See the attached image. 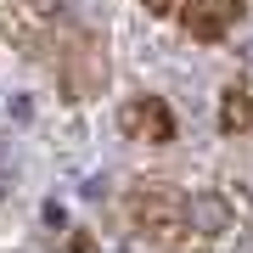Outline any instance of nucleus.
I'll use <instances>...</instances> for the list:
<instances>
[{
    "instance_id": "nucleus-1",
    "label": "nucleus",
    "mask_w": 253,
    "mask_h": 253,
    "mask_svg": "<svg viewBox=\"0 0 253 253\" xmlns=\"http://www.w3.org/2000/svg\"><path fill=\"white\" fill-rule=\"evenodd\" d=\"M129 225L158 253H236L253 225V203L225 186H186L158 174L129 186Z\"/></svg>"
},
{
    "instance_id": "nucleus-2",
    "label": "nucleus",
    "mask_w": 253,
    "mask_h": 253,
    "mask_svg": "<svg viewBox=\"0 0 253 253\" xmlns=\"http://www.w3.org/2000/svg\"><path fill=\"white\" fill-rule=\"evenodd\" d=\"M118 129L124 141H141V146H169L174 141V113L163 96H129L118 107Z\"/></svg>"
},
{
    "instance_id": "nucleus-3",
    "label": "nucleus",
    "mask_w": 253,
    "mask_h": 253,
    "mask_svg": "<svg viewBox=\"0 0 253 253\" xmlns=\"http://www.w3.org/2000/svg\"><path fill=\"white\" fill-rule=\"evenodd\" d=\"M174 17L191 40L203 45H219L236 23H242V0H174Z\"/></svg>"
},
{
    "instance_id": "nucleus-4",
    "label": "nucleus",
    "mask_w": 253,
    "mask_h": 253,
    "mask_svg": "<svg viewBox=\"0 0 253 253\" xmlns=\"http://www.w3.org/2000/svg\"><path fill=\"white\" fill-rule=\"evenodd\" d=\"M248 124H253V96L242 90V84H231L225 101H219V129L236 135V129H248Z\"/></svg>"
}]
</instances>
